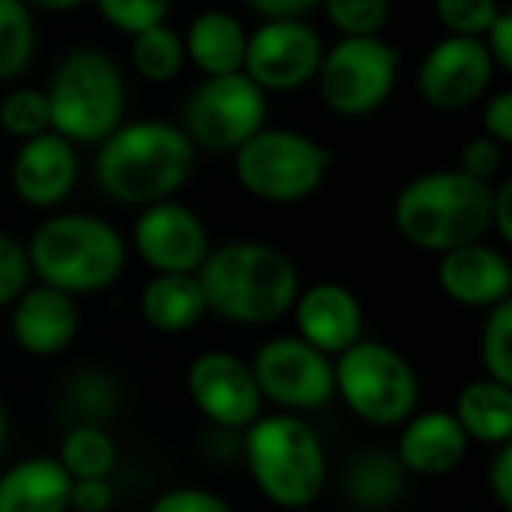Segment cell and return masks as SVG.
Listing matches in <instances>:
<instances>
[{
    "label": "cell",
    "mask_w": 512,
    "mask_h": 512,
    "mask_svg": "<svg viewBox=\"0 0 512 512\" xmlns=\"http://www.w3.org/2000/svg\"><path fill=\"white\" fill-rule=\"evenodd\" d=\"M198 150L177 123L123 120L96 144L93 177L102 195L123 207L174 198L195 171Z\"/></svg>",
    "instance_id": "1"
},
{
    "label": "cell",
    "mask_w": 512,
    "mask_h": 512,
    "mask_svg": "<svg viewBox=\"0 0 512 512\" xmlns=\"http://www.w3.org/2000/svg\"><path fill=\"white\" fill-rule=\"evenodd\" d=\"M195 276L207 312L240 327L279 321L300 294L297 264L279 246L261 240H231L210 249Z\"/></svg>",
    "instance_id": "2"
},
{
    "label": "cell",
    "mask_w": 512,
    "mask_h": 512,
    "mask_svg": "<svg viewBox=\"0 0 512 512\" xmlns=\"http://www.w3.org/2000/svg\"><path fill=\"white\" fill-rule=\"evenodd\" d=\"M492 186L459 168L417 174L393 201V225L405 243L435 255L480 243L492 231Z\"/></svg>",
    "instance_id": "3"
},
{
    "label": "cell",
    "mask_w": 512,
    "mask_h": 512,
    "mask_svg": "<svg viewBox=\"0 0 512 512\" xmlns=\"http://www.w3.org/2000/svg\"><path fill=\"white\" fill-rule=\"evenodd\" d=\"M24 246L39 285L72 297L111 288L126 267V240L93 213H54Z\"/></svg>",
    "instance_id": "4"
},
{
    "label": "cell",
    "mask_w": 512,
    "mask_h": 512,
    "mask_svg": "<svg viewBox=\"0 0 512 512\" xmlns=\"http://www.w3.org/2000/svg\"><path fill=\"white\" fill-rule=\"evenodd\" d=\"M51 132L78 144L105 141L126 117V78L120 63L96 45L66 51L45 87Z\"/></svg>",
    "instance_id": "5"
},
{
    "label": "cell",
    "mask_w": 512,
    "mask_h": 512,
    "mask_svg": "<svg viewBox=\"0 0 512 512\" xmlns=\"http://www.w3.org/2000/svg\"><path fill=\"white\" fill-rule=\"evenodd\" d=\"M246 468L255 489L282 510L312 507L327 486L324 444L294 414L258 417L246 429Z\"/></svg>",
    "instance_id": "6"
},
{
    "label": "cell",
    "mask_w": 512,
    "mask_h": 512,
    "mask_svg": "<svg viewBox=\"0 0 512 512\" xmlns=\"http://www.w3.org/2000/svg\"><path fill=\"white\" fill-rule=\"evenodd\" d=\"M231 156L240 189L267 204H297L312 198L333 165L330 147L285 126L258 129Z\"/></svg>",
    "instance_id": "7"
},
{
    "label": "cell",
    "mask_w": 512,
    "mask_h": 512,
    "mask_svg": "<svg viewBox=\"0 0 512 512\" xmlns=\"http://www.w3.org/2000/svg\"><path fill=\"white\" fill-rule=\"evenodd\" d=\"M336 396L369 426H402L417 414L420 378L414 366L384 342L360 339L333 363Z\"/></svg>",
    "instance_id": "8"
},
{
    "label": "cell",
    "mask_w": 512,
    "mask_h": 512,
    "mask_svg": "<svg viewBox=\"0 0 512 512\" xmlns=\"http://www.w3.org/2000/svg\"><path fill=\"white\" fill-rule=\"evenodd\" d=\"M399 66L402 54L384 36H339V42L324 48L315 75L318 96L336 117H372L396 93Z\"/></svg>",
    "instance_id": "9"
},
{
    "label": "cell",
    "mask_w": 512,
    "mask_h": 512,
    "mask_svg": "<svg viewBox=\"0 0 512 512\" xmlns=\"http://www.w3.org/2000/svg\"><path fill=\"white\" fill-rule=\"evenodd\" d=\"M267 93L246 75H213L192 87L183 105V132L195 150L234 153L267 126Z\"/></svg>",
    "instance_id": "10"
},
{
    "label": "cell",
    "mask_w": 512,
    "mask_h": 512,
    "mask_svg": "<svg viewBox=\"0 0 512 512\" xmlns=\"http://www.w3.org/2000/svg\"><path fill=\"white\" fill-rule=\"evenodd\" d=\"M261 399L285 411H315L336 396L333 363L300 336L264 342L249 363Z\"/></svg>",
    "instance_id": "11"
},
{
    "label": "cell",
    "mask_w": 512,
    "mask_h": 512,
    "mask_svg": "<svg viewBox=\"0 0 512 512\" xmlns=\"http://www.w3.org/2000/svg\"><path fill=\"white\" fill-rule=\"evenodd\" d=\"M321 33L303 18L261 21L249 30L243 72L270 96L291 93L315 81L324 57Z\"/></svg>",
    "instance_id": "12"
},
{
    "label": "cell",
    "mask_w": 512,
    "mask_h": 512,
    "mask_svg": "<svg viewBox=\"0 0 512 512\" xmlns=\"http://www.w3.org/2000/svg\"><path fill=\"white\" fill-rule=\"evenodd\" d=\"M495 81V63L474 36H441L420 60L417 90L435 111L453 114L480 102Z\"/></svg>",
    "instance_id": "13"
},
{
    "label": "cell",
    "mask_w": 512,
    "mask_h": 512,
    "mask_svg": "<svg viewBox=\"0 0 512 512\" xmlns=\"http://www.w3.org/2000/svg\"><path fill=\"white\" fill-rule=\"evenodd\" d=\"M192 405L219 429H249L261 417V390L246 360L225 351H207L186 372Z\"/></svg>",
    "instance_id": "14"
},
{
    "label": "cell",
    "mask_w": 512,
    "mask_h": 512,
    "mask_svg": "<svg viewBox=\"0 0 512 512\" xmlns=\"http://www.w3.org/2000/svg\"><path fill=\"white\" fill-rule=\"evenodd\" d=\"M132 246L153 273H198L210 252V237L192 207L168 198L141 207Z\"/></svg>",
    "instance_id": "15"
},
{
    "label": "cell",
    "mask_w": 512,
    "mask_h": 512,
    "mask_svg": "<svg viewBox=\"0 0 512 512\" xmlns=\"http://www.w3.org/2000/svg\"><path fill=\"white\" fill-rule=\"evenodd\" d=\"M9 180L15 195L33 210L63 204L78 183L75 144L51 129L21 141L9 165Z\"/></svg>",
    "instance_id": "16"
},
{
    "label": "cell",
    "mask_w": 512,
    "mask_h": 512,
    "mask_svg": "<svg viewBox=\"0 0 512 512\" xmlns=\"http://www.w3.org/2000/svg\"><path fill=\"white\" fill-rule=\"evenodd\" d=\"M81 327V312L72 294H63L48 285H27L12 303L9 330L15 345L30 357H57L63 354Z\"/></svg>",
    "instance_id": "17"
},
{
    "label": "cell",
    "mask_w": 512,
    "mask_h": 512,
    "mask_svg": "<svg viewBox=\"0 0 512 512\" xmlns=\"http://www.w3.org/2000/svg\"><path fill=\"white\" fill-rule=\"evenodd\" d=\"M441 291L465 309H492L512 294V264L504 249L486 240L450 249L438 264Z\"/></svg>",
    "instance_id": "18"
},
{
    "label": "cell",
    "mask_w": 512,
    "mask_h": 512,
    "mask_svg": "<svg viewBox=\"0 0 512 512\" xmlns=\"http://www.w3.org/2000/svg\"><path fill=\"white\" fill-rule=\"evenodd\" d=\"M297 336L327 357H339L363 339V306L339 282H318L294 300Z\"/></svg>",
    "instance_id": "19"
},
{
    "label": "cell",
    "mask_w": 512,
    "mask_h": 512,
    "mask_svg": "<svg viewBox=\"0 0 512 512\" xmlns=\"http://www.w3.org/2000/svg\"><path fill=\"white\" fill-rule=\"evenodd\" d=\"M468 435L456 423L453 411H426L402 423L396 462L402 471L420 477H441L462 465L468 456Z\"/></svg>",
    "instance_id": "20"
},
{
    "label": "cell",
    "mask_w": 512,
    "mask_h": 512,
    "mask_svg": "<svg viewBox=\"0 0 512 512\" xmlns=\"http://www.w3.org/2000/svg\"><path fill=\"white\" fill-rule=\"evenodd\" d=\"M183 36L186 63H192L204 78L243 72L249 30L228 9H204L198 12Z\"/></svg>",
    "instance_id": "21"
},
{
    "label": "cell",
    "mask_w": 512,
    "mask_h": 512,
    "mask_svg": "<svg viewBox=\"0 0 512 512\" xmlns=\"http://www.w3.org/2000/svg\"><path fill=\"white\" fill-rule=\"evenodd\" d=\"M72 477L51 456L12 465L0 477V512H69Z\"/></svg>",
    "instance_id": "22"
},
{
    "label": "cell",
    "mask_w": 512,
    "mask_h": 512,
    "mask_svg": "<svg viewBox=\"0 0 512 512\" xmlns=\"http://www.w3.org/2000/svg\"><path fill=\"white\" fill-rule=\"evenodd\" d=\"M207 315L195 273H156L141 291V318L159 333H186Z\"/></svg>",
    "instance_id": "23"
},
{
    "label": "cell",
    "mask_w": 512,
    "mask_h": 512,
    "mask_svg": "<svg viewBox=\"0 0 512 512\" xmlns=\"http://www.w3.org/2000/svg\"><path fill=\"white\" fill-rule=\"evenodd\" d=\"M453 417L462 426V432L468 435V441H480L489 447L510 444L512 387L501 384V381H492V378L471 381L459 393Z\"/></svg>",
    "instance_id": "24"
},
{
    "label": "cell",
    "mask_w": 512,
    "mask_h": 512,
    "mask_svg": "<svg viewBox=\"0 0 512 512\" xmlns=\"http://www.w3.org/2000/svg\"><path fill=\"white\" fill-rule=\"evenodd\" d=\"M129 60L138 78L150 84H168L174 81L186 66V48L183 36L171 24H156L132 36Z\"/></svg>",
    "instance_id": "25"
},
{
    "label": "cell",
    "mask_w": 512,
    "mask_h": 512,
    "mask_svg": "<svg viewBox=\"0 0 512 512\" xmlns=\"http://www.w3.org/2000/svg\"><path fill=\"white\" fill-rule=\"evenodd\" d=\"M57 462L72 480H108L117 462V444L102 426L84 423L66 432Z\"/></svg>",
    "instance_id": "26"
},
{
    "label": "cell",
    "mask_w": 512,
    "mask_h": 512,
    "mask_svg": "<svg viewBox=\"0 0 512 512\" xmlns=\"http://www.w3.org/2000/svg\"><path fill=\"white\" fill-rule=\"evenodd\" d=\"M36 54V21L24 0H0V84L27 72Z\"/></svg>",
    "instance_id": "27"
},
{
    "label": "cell",
    "mask_w": 512,
    "mask_h": 512,
    "mask_svg": "<svg viewBox=\"0 0 512 512\" xmlns=\"http://www.w3.org/2000/svg\"><path fill=\"white\" fill-rule=\"evenodd\" d=\"M0 129L9 138L27 141L51 129L48 99L39 87H12L0 96Z\"/></svg>",
    "instance_id": "28"
},
{
    "label": "cell",
    "mask_w": 512,
    "mask_h": 512,
    "mask_svg": "<svg viewBox=\"0 0 512 512\" xmlns=\"http://www.w3.org/2000/svg\"><path fill=\"white\" fill-rule=\"evenodd\" d=\"M480 360L486 378L512 387V300H504L489 309L480 336Z\"/></svg>",
    "instance_id": "29"
},
{
    "label": "cell",
    "mask_w": 512,
    "mask_h": 512,
    "mask_svg": "<svg viewBox=\"0 0 512 512\" xmlns=\"http://www.w3.org/2000/svg\"><path fill=\"white\" fill-rule=\"evenodd\" d=\"M321 9H324L327 21L345 39L381 36L387 21H390V15H393V3L390 0H324Z\"/></svg>",
    "instance_id": "30"
},
{
    "label": "cell",
    "mask_w": 512,
    "mask_h": 512,
    "mask_svg": "<svg viewBox=\"0 0 512 512\" xmlns=\"http://www.w3.org/2000/svg\"><path fill=\"white\" fill-rule=\"evenodd\" d=\"M438 24L447 36H474L483 39L495 18L504 12L501 0H435L432 3Z\"/></svg>",
    "instance_id": "31"
},
{
    "label": "cell",
    "mask_w": 512,
    "mask_h": 512,
    "mask_svg": "<svg viewBox=\"0 0 512 512\" xmlns=\"http://www.w3.org/2000/svg\"><path fill=\"white\" fill-rule=\"evenodd\" d=\"M102 21L117 33L135 36L147 27L165 24L171 12V0H90Z\"/></svg>",
    "instance_id": "32"
},
{
    "label": "cell",
    "mask_w": 512,
    "mask_h": 512,
    "mask_svg": "<svg viewBox=\"0 0 512 512\" xmlns=\"http://www.w3.org/2000/svg\"><path fill=\"white\" fill-rule=\"evenodd\" d=\"M402 486V468L387 456H366L351 474V492L360 504H387Z\"/></svg>",
    "instance_id": "33"
},
{
    "label": "cell",
    "mask_w": 512,
    "mask_h": 512,
    "mask_svg": "<svg viewBox=\"0 0 512 512\" xmlns=\"http://www.w3.org/2000/svg\"><path fill=\"white\" fill-rule=\"evenodd\" d=\"M30 276L33 273L27 261V246L0 231V309L12 306L21 297V291L30 285Z\"/></svg>",
    "instance_id": "34"
},
{
    "label": "cell",
    "mask_w": 512,
    "mask_h": 512,
    "mask_svg": "<svg viewBox=\"0 0 512 512\" xmlns=\"http://www.w3.org/2000/svg\"><path fill=\"white\" fill-rule=\"evenodd\" d=\"M459 171L474 180L495 183V177L504 171V147L492 141L489 135L468 138L459 150Z\"/></svg>",
    "instance_id": "35"
},
{
    "label": "cell",
    "mask_w": 512,
    "mask_h": 512,
    "mask_svg": "<svg viewBox=\"0 0 512 512\" xmlns=\"http://www.w3.org/2000/svg\"><path fill=\"white\" fill-rule=\"evenodd\" d=\"M147 512H234L231 504L210 492V489H198V486H180V489H168L162 492Z\"/></svg>",
    "instance_id": "36"
},
{
    "label": "cell",
    "mask_w": 512,
    "mask_h": 512,
    "mask_svg": "<svg viewBox=\"0 0 512 512\" xmlns=\"http://www.w3.org/2000/svg\"><path fill=\"white\" fill-rule=\"evenodd\" d=\"M483 135L498 141L501 147L512 144V90H498L483 105Z\"/></svg>",
    "instance_id": "37"
},
{
    "label": "cell",
    "mask_w": 512,
    "mask_h": 512,
    "mask_svg": "<svg viewBox=\"0 0 512 512\" xmlns=\"http://www.w3.org/2000/svg\"><path fill=\"white\" fill-rule=\"evenodd\" d=\"M483 45L495 63V69L501 72H512V12L504 6V12L495 18V24L486 30Z\"/></svg>",
    "instance_id": "38"
},
{
    "label": "cell",
    "mask_w": 512,
    "mask_h": 512,
    "mask_svg": "<svg viewBox=\"0 0 512 512\" xmlns=\"http://www.w3.org/2000/svg\"><path fill=\"white\" fill-rule=\"evenodd\" d=\"M114 504V492L108 480H72L69 510L75 512H108Z\"/></svg>",
    "instance_id": "39"
},
{
    "label": "cell",
    "mask_w": 512,
    "mask_h": 512,
    "mask_svg": "<svg viewBox=\"0 0 512 512\" xmlns=\"http://www.w3.org/2000/svg\"><path fill=\"white\" fill-rule=\"evenodd\" d=\"M324 0H243V6L258 15L261 21H282V18H303L318 9Z\"/></svg>",
    "instance_id": "40"
},
{
    "label": "cell",
    "mask_w": 512,
    "mask_h": 512,
    "mask_svg": "<svg viewBox=\"0 0 512 512\" xmlns=\"http://www.w3.org/2000/svg\"><path fill=\"white\" fill-rule=\"evenodd\" d=\"M489 492L501 510H512V444H501L489 468Z\"/></svg>",
    "instance_id": "41"
},
{
    "label": "cell",
    "mask_w": 512,
    "mask_h": 512,
    "mask_svg": "<svg viewBox=\"0 0 512 512\" xmlns=\"http://www.w3.org/2000/svg\"><path fill=\"white\" fill-rule=\"evenodd\" d=\"M492 231L504 243H512V180L492 186Z\"/></svg>",
    "instance_id": "42"
},
{
    "label": "cell",
    "mask_w": 512,
    "mask_h": 512,
    "mask_svg": "<svg viewBox=\"0 0 512 512\" xmlns=\"http://www.w3.org/2000/svg\"><path fill=\"white\" fill-rule=\"evenodd\" d=\"M84 3H90V0H24V6L30 9V12H75V9H81Z\"/></svg>",
    "instance_id": "43"
},
{
    "label": "cell",
    "mask_w": 512,
    "mask_h": 512,
    "mask_svg": "<svg viewBox=\"0 0 512 512\" xmlns=\"http://www.w3.org/2000/svg\"><path fill=\"white\" fill-rule=\"evenodd\" d=\"M6 432H9V417H6V405H3V399H0V450H3V444H6Z\"/></svg>",
    "instance_id": "44"
}]
</instances>
